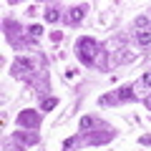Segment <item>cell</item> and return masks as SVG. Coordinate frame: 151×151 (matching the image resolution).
I'll return each mask as SVG.
<instances>
[{
    "label": "cell",
    "instance_id": "1",
    "mask_svg": "<svg viewBox=\"0 0 151 151\" xmlns=\"http://www.w3.org/2000/svg\"><path fill=\"white\" fill-rule=\"evenodd\" d=\"M76 53H78V58H81V63L86 65H101V55H106V50H101V45H98V40H93V38H81L78 43H76ZM103 68V65H101Z\"/></svg>",
    "mask_w": 151,
    "mask_h": 151
},
{
    "label": "cell",
    "instance_id": "2",
    "mask_svg": "<svg viewBox=\"0 0 151 151\" xmlns=\"http://www.w3.org/2000/svg\"><path fill=\"white\" fill-rule=\"evenodd\" d=\"M134 28H136V40H139V45L141 48H149L151 45V20L141 15V18H136Z\"/></svg>",
    "mask_w": 151,
    "mask_h": 151
},
{
    "label": "cell",
    "instance_id": "3",
    "mask_svg": "<svg viewBox=\"0 0 151 151\" xmlns=\"http://www.w3.org/2000/svg\"><path fill=\"white\" fill-rule=\"evenodd\" d=\"M10 73L15 76V78H28V81H33V60L30 58H18L15 63H13Z\"/></svg>",
    "mask_w": 151,
    "mask_h": 151
},
{
    "label": "cell",
    "instance_id": "4",
    "mask_svg": "<svg viewBox=\"0 0 151 151\" xmlns=\"http://www.w3.org/2000/svg\"><path fill=\"white\" fill-rule=\"evenodd\" d=\"M18 124H20V126H30V129H38V126H40V113H35V111H20V113H18Z\"/></svg>",
    "mask_w": 151,
    "mask_h": 151
},
{
    "label": "cell",
    "instance_id": "5",
    "mask_svg": "<svg viewBox=\"0 0 151 151\" xmlns=\"http://www.w3.org/2000/svg\"><path fill=\"white\" fill-rule=\"evenodd\" d=\"M5 35H8V40H10L15 48H20V40H18V35H20V28H18V23L5 20Z\"/></svg>",
    "mask_w": 151,
    "mask_h": 151
},
{
    "label": "cell",
    "instance_id": "6",
    "mask_svg": "<svg viewBox=\"0 0 151 151\" xmlns=\"http://www.w3.org/2000/svg\"><path fill=\"white\" fill-rule=\"evenodd\" d=\"M134 98H136V93L131 91V86H126V88H121V91L116 93L113 98L106 96V98H103V103H108V101H134Z\"/></svg>",
    "mask_w": 151,
    "mask_h": 151
},
{
    "label": "cell",
    "instance_id": "7",
    "mask_svg": "<svg viewBox=\"0 0 151 151\" xmlns=\"http://www.w3.org/2000/svg\"><path fill=\"white\" fill-rule=\"evenodd\" d=\"M86 10H88L86 5H78V8H73V10H68V23H78L83 15H86Z\"/></svg>",
    "mask_w": 151,
    "mask_h": 151
},
{
    "label": "cell",
    "instance_id": "8",
    "mask_svg": "<svg viewBox=\"0 0 151 151\" xmlns=\"http://www.w3.org/2000/svg\"><path fill=\"white\" fill-rule=\"evenodd\" d=\"M58 18H60L58 5H48V8H45V20H48V23H55Z\"/></svg>",
    "mask_w": 151,
    "mask_h": 151
},
{
    "label": "cell",
    "instance_id": "9",
    "mask_svg": "<svg viewBox=\"0 0 151 151\" xmlns=\"http://www.w3.org/2000/svg\"><path fill=\"white\" fill-rule=\"evenodd\" d=\"M15 139L25 141V144H38V136H35V134H20V131H18V134H15Z\"/></svg>",
    "mask_w": 151,
    "mask_h": 151
},
{
    "label": "cell",
    "instance_id": "10",
    "mask_svg": "<svg viewBox=\"0 0 151 151\" xmlns=\"http://www.w3.org/2000/svg\"><path fill=\"white\" fill-rule=\"evenodd\" d=\"M58 106V98H45L43 103H40V108H43V111H50V108H55Z\"/></svg>",
    "mask_w": 151,
    "mask_h": 151
},
{
    "label": "cell",
    "instance_id": "11",
    "mask_svg": "<svg viewBox=\"0 0 151 151\" xmlns=\"http://www.w3.org/2000/svg\"><path fill=\"white\" fill-rule=\"evenodd\" d=\"M40 33H43L40 25H30V28H28V35H30V38H40Z\"/></svg>",
    "mask_w": 151,
    "mask_h": 151
},
{
    "label": "cell",
    "instance_id": "12",
    "mask_svg": "<svg viewBox=\"0 0 151 151\" xmlns=\"http://www.w3.org/2000/svg\"><path fill=\"white\" fill-rule=\"evenodd\" d=\"M139 86H151V70H149V73H146L144 78L139 81Z\"/></svg>",
    "mask_w": 151,
    "mask_h": 151
},
{
    "label": "cell",
    "instance_id": "13",
    "mask_svg": "<svg viewBox=\"0 0 151 151\" xmlns=\"http://www.w3.org/2000/svg\"><path fill=\"white\" fill-rule=\"evenodd\" d=\"M144 103H146V108H149V111H151V93H149V96L144 98Z\"/></svg>",
    "mask_w": 151,
    "mask_h": 151
}]
</instances>
